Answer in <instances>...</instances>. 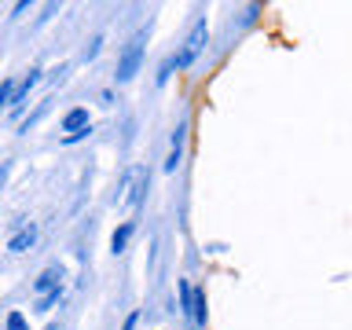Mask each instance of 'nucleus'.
<instances>
[{
	"label": "nucleus",
	"instance_id": "obj_14",
	"mask_svg": "<svg viewBox=\"0 0 352 330\" xmlns=\"http://www.w3.org/2000/svg\"><path fill=\"white\" fill-rule=\"evenodd\" d=\"M4 180H8V165H0V187H4Z\"/></svg>",
	"mask_w": 352,
	"mask_h": 330
},
{
	"label": "nucleus",
	"instance_id": "obj_5",
	"mask_svg": "<svg viewBox=\"0 0 352 330\" xmlns=\"http://www.w3.org/2000/svg\"><path fill=\"white\" fill-rule=\"evenodd\" d=\"M88 110L85 107H77V110H70V114L63 118V132H70V136H81V132H88Z\"/></svg>",
	"mask_w": 352,
	"mask_h": 330
},
{
	"label": "nucleus",
	"instance_id": "obj_10",
	"mask_svg": "<svg viewBox=\"0 0 352 330\" xmlns=\"http://www.w3.org/2000/svg\"><path fill=\"white\" fill-rule=\"evenodd\" d=\"M11 96H15V81H0V110L11 107Z\"/></svg>",
	"mask_w": 352,
	"mask_h": 330
},
{
	"label": "nucleus",
	"instance_id": "obj_7",
	"mask_svg": "<svg viewBox=\"0 0 352 330\" xmlns=\"http://www.w3.org/2000/svg\"><path fill=\"white\" fill-rule=\"evenodd\" d=\"M59 279H63V272H59V268H44V272L37 275V283H33V290L44 297V294L59 290Z\"/></svg>",
	"mask_w": 352,
	"mask_h": 330
},
{
	"label": "nucleus",
	"instance_id": "obj_4",
	"mask_svg": "<svg viewBox=\"0 0 352 330\" xmlns=\"http://www.w3.org/2000/svg\"><path fill=\"white\" fill-rule=\"evenodd\" d=\"M37 81H41V70H30L26 77H22V85L15 88V96H11V107H8V110H11V114H15V118L22 114V107H26V99H30V88L37 85Z\"/></svg>",
	"mask_w": 352,
	"mask_h": 330
},
{
	"label": "nucleus",
	"instance_id": "obj_9",
	"mask_svg": "<svg viewBox=\"0 0 352 330\" xmlns=\"http://www.w3.org/2000/svg\"><path fill=\"white\" fill-rule=\"evenodd\" d=\"M59 301H63V286H59V290H52V294H44V297H41V301H37V312H52V308L59 305Z\"/></svg>",
	"mask_w": 352,
	"mask_h": 330
},
{
	"label": "nucleus",
	"instance_id": "obj_13",
	"mask_svg": "<svg viewBox=\"0 0 352 330\" xmlns=\"http://www.w3.org/2000/svg\"><path fill=\"white\" fill-rule=\"evenodd\" d=\"M136 319H140V312H129V319H125V327H121V330H136Z\"/></svg>",
	"mask_w": 352,
	"mask_h": 330
},
{
	"label": "nucleus",
	"instance_id": "obj_2",
	"mask_svg": "<svg viewBox=\"0 0 352 330\" xmlns=\"http://www.w3.org/2000/svg\"><path fill=\"white\" fill-rule=\"evenodd\" d=\"M140 59H143V33H136V37L125 44V52H121V59H118V81H121V85L136 77Z\"/></svg>",
	"mask_w": 352,
	"mask_h": 330
},
{
	"label": "nucleus",
	"instance_id": "obj_3",
	"mask_svg": "<svg viewBox=\"0 0 352 330\" xmlns=\"http://www.w3.org/2000/svg\"><path fill=\"white\" fill-rule=\"evenodd\" d=\"M125 198H118V202L121 206H136L140 202V198H143V191H147V173H143V169H132L129 176H125Z\"/></svg>",
	"mask_w": 352,
	"mask_h": 330
},
{
	"label": "nucleus",
	"instance_id": "obj_11",
	"mask_svg": "<svg viewBox=\"0 0 352 330\" xmlns=\"http://www.w3.org/2000/svg\"><path fill=\"white\" fill-rule=\"evenodd\" d=\"M8 330H30V327H26V316H22V312H11V316H8Z\"/></svg>",
	"mask_w": 352,
	"mask_h": 330
},
{
	"label": "nucleus",
	"instance_id": "obj_1",
	"mask_svg": "<svg viewBox=\"0 0 352 330\" xmlns=\"http://www.w3.org/2000/svg\"><path fill=\"white\" fill-rule=\"evenodd\" d=\"M206 41H209V22L206 19H195V26H191V33H187V41H184V48L176 52V59H169L176 70H187L198 55L206 52Z\"/></svg>",
	"mask_w": 352,
	"mask_h": 330
},
{
	"label": "nucleus",
	"instance_id": "obj_12",
	"mask_svg": "<svg viewBox=\"0 0 352 330\" xmlns=\"http://www.w3.org/2000/svg\"><path fill=\"white\" fill-rule=\"evenodd\" d=\"M180 308H184V316H187V308H191V286L180 283Z\"/></svg>",
	"mask_w": 352,
	"mask_h": 330
},
{
	"label": "nucleus",
	"instance_id": "obj_8",
	"mask_svg": "<svg viewBox=\"0 0 352 330\" xmlns=\"http://www.w3.org/2000/svg\"><path fill=\"white\" fill-rule=\"evenodd\" d=\"M129 239H132V220H125V224H121V228L114 231V235H110V250L121 253V250L129 246Z\"/></svg>",
	"mask_w": 352,
	"mask_h": 330
},
{
	"label": "nucleus",
	"instance_id": "obj_6",
	"mask_svg": "<svg viewBox=\"0 0 352 330\" xmlns=\"http://www.w3.org/2000/svg\"><path fill=\"white\" fill-rule=\"evenodd\" d=\"M33 242H37V224H26V228H19L15 235H11L8 250H11V253H26Z\"/></svg>",
	"mask_w": 352,
	"mask_h": 330
}]
</instances>
